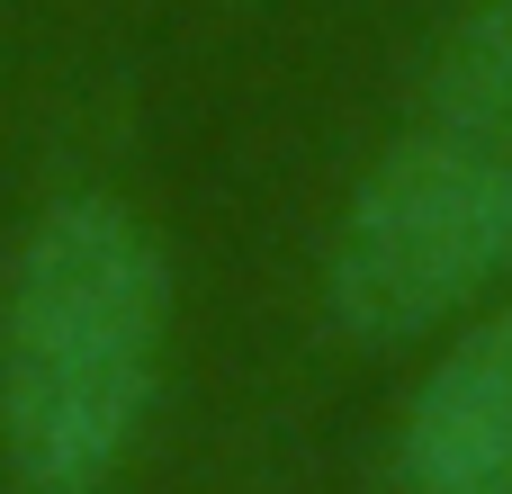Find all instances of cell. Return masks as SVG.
Instances as JSON below:
<instances>
[{"mask_svg": "<svg viewBox=\"0 0 512 494\" xmlns=\"http://www.w3.org/2000/svg\"><path fill=\"white\" fill-rule=\"evenodd\" d=\"M432 117L512 153V0H468L432 54Z\"/></svg>", "mask_w": 512, "mask_h": 494, "instance_id": "277c9868", "label": "cell"}, {"mask_svg": "<svg viewBox=\"0 0 512 494\" xmlns=\"http://www.w3.org/2000/svg\"><path fill=\"white\" fill-rule=\"evenodd\" d=\"M396 494H512V297L450 324L396 414Z\"/></svg>", "mask_w": 512, "mask_h": 494, "instance_id": "3957f363", "label": "cell"}, {"mask_svg": "<svg viewBox=\"0 0 512 494\" xmlns=\"http://www.w3.org/2000/svg\"><path fill=\"white\" fill-rule=\"evenodd\" d=\"M324 324L360 351L441 342L512 288V153L423 117L324 225Z\"/></svg>", "mask_w": 512, "mask_h": 494, "instance_id": "7a4b0ae2", "label": "cell"}, {"mask_svg": "<svg viewBox=\"0 0 512 494\" xmlns=\"http://www.w3.org/2000/svg\"><path fill=\"white\" fill-rule=\"evenodd\" d=\"M171 252L99 180L54 189L0 252V477L9 494H108L171 369Z\"/></svg>", "mask_w": 512, "mask_h": 494, "instance_id": "6da1fadb", "label": "cell"}]
</instances>
